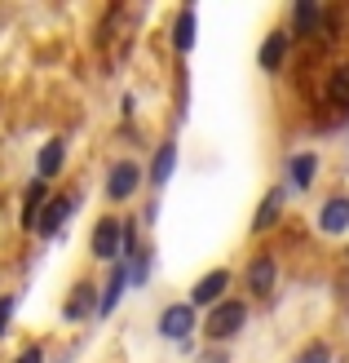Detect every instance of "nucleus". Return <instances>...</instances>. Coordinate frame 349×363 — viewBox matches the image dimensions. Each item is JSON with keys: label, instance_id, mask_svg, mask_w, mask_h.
Masks as SVG:
<instances>
[{"label": "nucleus", "instance_id": "nucleus-3", "mask_svg": "<svg viewBox=\"0 0 349 363\" xmlns=\"http://www.w3.org/2000/svg\"><path fill=\"white\" fill-rule=\"evenodd\" d=\"M199 323H204V319L195 315L190 301H173V306H164V315H159L155 328H159L164 341H177V346H181V341H190V333L199 328Z\"/></svg>", "mask_w": 349, "mask_h": 363}, {"label": "nucleus", "instance_id": "nucleus-21", "mask_svg": "<svg viewBox=\"0 0 349 363\" xmlns=\"http://www.w3.org/2000/svg\"><path fill=\"white\" fill-rule=\"evenodd\" d=\"M292 363H332V346H327V341H314V346H305Z\"/></svg>", "mask_w": 349, "mask_h": 363}, {"label": "nucleus", "instance_id": "nucleus-19", "mask_svg": "<svg viewBox=\"0 0 349 363\" xmlns=\"http://www.w3.org/2000/svg\"><path fill=\"white\" fill-rule=\"evenodd\" d=\"M327 102L341 106V111H349V62H341L332 76H327Z\"/></svg>", "mask_w": 349, "mask_h": 363}, {"label": "nucleus", "instance_id": "nucleus-5", "mask_svg": "<svg viewBox=\"0 0 349 363\" xmlns=\"http://www.w3.org/2000/svg\"><path fill=\"white\" fill-rule=\"evenodd\" d=\"M244 284H248L252 297H270L274 284H279V262H274L270 252H256V257L248 262V270H244Z\"/></svg>", "mask_w": 349, "mask_h": 363}, {"label": "nucleus", "instance_id": "nucleus-22", "mask_svg": "<svg viewBox=\"0 0 349 363\" xmlns=\"http://www.w3.org/2000/svg\"><path fill=\"white\" fill-rule=\"evenodd\" d=\"M9 319H13V297H0V337L9 333Z\"/></svg>", "mask_w": 349, "mask_h": 363}, {"label": "nucleus", "instance_id": "nucleus-24", "mask_svg": "<svg viewBox=\"0 0 349 363\" xmlns=\"http://www.w3.org/2000/svg\"><path fill=\"white\" fill-rule=\"evenodd\" d=\"M195 363H230V354H226V350H204Z\"/></svg>", "mask_w": 349, "mask_h": 363}, {"label": "nucleus", "instance_id": "nucleus-8", "mask_svg": "<svg viewBox=\"0 0 349 363\" xmlns=\"http://www.w3.org/2000/svg\"><path fill=\"white\" fill-rule=\"evenodd\" d=\"M283 204H287V182H283V186H270V191H265L261 208H256V217H252V235H265L270 226H279Z\"/></svg>", "mask_w": 349, "mask_h": 363}, {"label": "nucleus", "instance_id": "nucleus-4", "mask_svg": "<svg viewBox=\"0 0 349 363\" xmlns=\"http://www.w3.org/2000/svg\"><path fill=\"white\" fill-rule=\"evenodd\" d=\"M142 164H133V160H115L111 173H106V199L111 204H124V199H133L137 186H142Z\"/></svg>", "mask_w": 349, "mask_h": 363}, {"label": "nucleus", "instance_id": "nucleus-13", "mask_svg": "<svg viewBox=\"0 0 349 363\" xmlns=\"http://www.w3.org/2000/svg\"><path fill=\"white\" fill-rule=\"evenodd\" d=\"M71 213H76V195H53L49 204H45L40 226H35V230H40V235H58V230H62V222H67Z\"/></svg>", "mask_w": 349, "mask_h": 363}, {"label": "nucleus", "instance_id": "nucleus-14", "mask_svg": "<svg viewBox=\"0 0 349 363\" xmlns=\"http://www.w3.org/2000/svg\"><path fill=\"white\" fill-rule=\"evenodd\" d=\"M62 164H67V142L53 138V142H45V147H40V155H35V177H40V182L58 177Z\"/></svg>", "mask_w": 349, "mask_h": 363}, {"label": "nucleus", "instance_id": "nucleus-1", "mask_svg": "<svg viewBox=\"0 0 349 363\" xmlns=\"http://www.w3.org/2000/svg\"><path fill=\"white\" fill-rule=\"evenodd\" d=\"M88 252H93V262H111V266L124 257V222L115 213L98 217L93 235H88Z\"/></svg>", "mask_w": 349, "mask_h": 363}, {"label": "nucleus", "instance_id": "nucleus-18", "mask_svg": "<svg viewBox=\"0 0 349 363\" xmlns=\"http://www.w3.org/2000/svg\"><path fill=\"white\" fill-rule=\"evenodd\" d=\"M319 23H323V5H314V0H301L292 9V35H309Z\"/></svg>", "mask_w": 349, "mask_h": 363}, {"label": "nucleus", "instance_id": "nucleus-7", "mask_svg": "<svg viewBox=\"0 0 349 363\" xmlns=\"http://www.w3.org/2000/svg\"><path fill=\"white\" fill-rule=\"evenodd\" d=\"M124 288H133V284H128V262H115V266H111V279H106L102 293H98V319H111V315H115Z\"/></svg>", "mask_w": 349, "mask_h": 363}, {"label": "nucleus", "instance_id": "nucleus-2", "mask_svg": "<svg viewBox=\"0 0 349 363\" xmlns=\"http://www.w3.org/2000/svg\"><path fill=\"white\" fill-rule=\"evenodd\" d=\"M244 319H248V301H234V297H230V301H222V306H212L208 319L199 323V328H204V337L217 346V341H230L239 328H244Z\"/></svg>", "mask_w": 349, "mask_h": 363}, {"label": "nucleus", "instance_id": "nucleus-17", "mask_svg": "<svg viewBox=\"0 0 349 363\" xmlns=\"http://www.w3.org/2000/svg\"><path fill=\"white\" fill-rule=\"evenodd\" d=\"M173 49H177V53H190V49H195V9H190V5L173 18Z\"/></svg>", "mask_w": 349, "mask_h": 363}, {"label": "nucleus", "instance_id": "nucleus-11", "mask_svg": "<svg viewBox=\"0 0 349 363\" xmlns=\"http://www.w3.org/2000/svg\"><path fill=\"white\" fill-rule=\"evenodd\" d=\"M319 169H323V160H319L314 151H297V155L287 160L292 191H309V186H314V177H319Z\"/></svg>", "mask_w": 349, "mask_h": 363}, {"label": "nucleus", "instance_id": "nucleus-16", "mask_svg": "<svg viewBox=\"0 0 349 363\" xmlns=\"http://www.w3.org/2000/svg\"><path fill=\"white\" fill-rule=\"evenodd\" d=\"M173 169H177V142H159V151H155V160H151V169H146L151 186H168Z\"/></svg>", "mask_w": 349, "mask_h": 363}, {"label": "nucleus", "instance_id": "nucleus-15", "mask_svg": "<svg viewBox=\"0 0 349 363\" xmlns=\"http://www.w3.org/2000/svg\"><path fill=\"white\" fill-rule=\"evenodd\" d=\"M45 204H49V182H40V177H35L31 186H27V195H23V226H27V230H35V226H40V213H45Z\"/></svg>", "mask_w": 349, "mask_h": 363}, {"label": "nucleus", "instance_id": "nucleus-10", "mask_svg": "<svg viewBox=\"0 0 349 363\" xmlns=\"http://www.w3.org/2000/svg\"><path fill=\"white\" fill-rule=\"evenodd\" d=\"M98 315V293H93V284H76V293L67 297V306H62V319L67 323H84V319H93Z\"/></svg>", "mask_w": 349, "mask_h": 363}, {"label": "nucleus", "instance_id": "nucleus-9", "mask_svg": "<svg viewBox=\"0 0 349 363\" xmlns=\"http://www.w3.org/2000/svg\"><path fill=\"white\" fill-rule=\"evenodd\" d=\"M319 230L323 235H345L349 230V195H332V199H323V208H319Z\"/></svg>", "mask_w": 349, "mask_h": 363}, {"label": "nucleus", "instance_id": "nucleus-20", "mask_svg": "<svg viewBox=\"0 0 349 363\" xmlns=\"http://www.w3.org/2000/svg\"><path fill=\"white\" fill-rule=\"evenodd\" d=\"M146 279H151V248H142L133 262H128V284L133 288H146Z\"/></svg>", "mask_w": 349, "mask_h": 363}, {"label": "nucleus", "instance_id": "nucleus-6", "mask_svg": "<svg viewBox=\"0 0 349 363\" xmlns=\"http://www.w3.org/2000/svg\"><path fill=\"white\" fill-rule=\"evenodd\" d=\"M226 288H230V270L217 266V270H208V275L190 288V306H208V311H212V306H222Z\"/></svg>", "mask_w": 349, "mask_h": 363}, {"label": "nucleus", "instance_id": "nucleus-12", "mask_svg": "<svg viewBox=\"0 0 349 363\" xmlns=\"http://www.w3.org/2000/svg\"><path fill=\"white\" fill-rule=\"evenodd\" d=\"M287 49H292V31H270L265 45H261V53H256L261 71H270V76H274V71L287 62Z\"/></svg>", "mask_w": 349, "mask_h": 363}, {"label": "nucleus", "instance_id": "nucleus-23", "mask_svg": "<svg viewBox=\"0 0 349 363\" xmlns=\"http://www.w3.org/2000/svg\"><path fill=\"white\" fill-rule=\"evenodd\" d=\"M13 363H45V350H40V346H27V350L18 354Z\"/></svg>", "mask_w": 349, "mask_h": 363}]
</instances>
